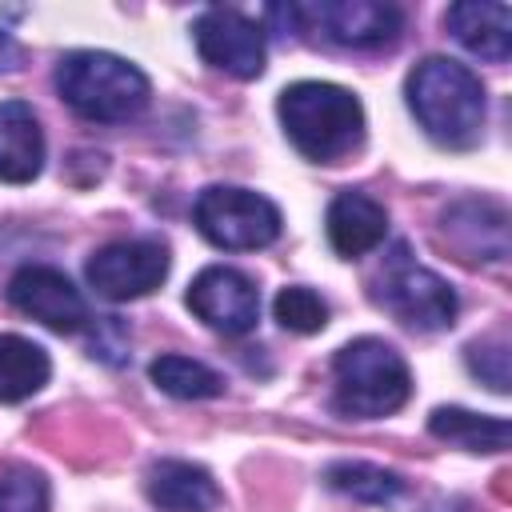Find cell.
<instances>
[{
	"instance_id": "1",
	"label": "cell",
	"mask_w": 512,
	"mask_h": 512,
	"mask_svg": "<svg viewBox=\"0 0 512 512\" xmlns=\"http://www.w3.org/2000/svg\"><path fill=\"white\" fill-rule=\"evenodd\" d=\"M408 108L444 148H472L484 132V84L448 56H428L408 72Z\"/></svg>"
},
{
	"instance_id": "2",
	"label": "cell",
	"mask_w": 512,
	"mask_h": 512,
	"mask_svg": "<svg viewBox=\"0 0 512 512\" xmlns=\"http://www.w3.org/2000/svg\"><path fill=\"white\" fill-rule=\"evenodd\" d=\"M280 124L288 140L320 164H336L364 140V108L360 100L324 80H300L280 92Z\"/></svg>"
},
{
	"instance_id": "3",
	"label": "cell",
	"mask_w": 512,
	"mask_h": 512,
	"mask_svg": "<svg viewBox=\"0 0 512 512\" xmlns=\"http://www.w3.org/2000/svg\"><path fill=\"white\" fill-rule=\"evenodd\" d=\"M56 92L64 104L100 124H120L144 112L148 104V76L112 52H68L56 64Z\"/></svg>"
},
{
	"instance_id": "4",
	"label": "cell",
	"mask_w": 512,
	"mask_h": 512,
	"mask_svg": "<svg viewBox=\"0 0 512 512\" xmlns=\"http://www.w3.org/2000/svg\"><path fill=\"white\" fill-rule=\"evenodd\" d=\"M332 372H336V408L356 420L392 416L412 396V376L404 356L376 336H360L344 344L332 360Z\"/></svg>"
},
{
	"instance_id": "5",
	"label": "cell",
	"mask_w": 512,
	"mask_h": 512,
	"mask_svg": "<svg viewBox=\"0 0 512 512\" xmlns=\"http://www.w3.org/2000/svg\"><path fill=\"white\" fill-rule=\"evenodd\" d=\"M192 220L208 244L228 252H256L280 236V208L252 188L232 184L204 188L192 204Z\"/></svg>"
},
{
	"instance_id": "6",
	"label": "cell",
	"mask_w": 512,
	"mask_h": 512,
	"mask_svg": "<svg viewBox=\"0 0 512 512\" xmlns=\"http://www.w3.org/2000/svg\"><path fill=\"white\" fill-rule=\"evenodd\" d=\"M376 304H384L400 324L408 328H420V332H436V328H448L456 320V292L444 276L420 268L404 244L392 248V256L384 260V272L376 280Z\"/></svg>"
},
{
	"instance_id": "7",
	"label": "cell",
	"mask_w": 512,
	"mask_h": 512,
	"mask_svg": "<svg viewBox=\"0 0 512 512\" xmlns=\"http://www.w3.org/2000/svg\"><path fill=\"white\" fill-rule=\"evenodd\" d=\"M268 16L292 28H320L324 40L344 48H384L396 44V36L404 32V12L396 4H376V0L288 4V8H268Z\"/></svg>"
},
{
	"instance_id": "8",
	"label": "cell",
	"mask_w": 512,
	"mask_h": 512,
	"mask_svg": "<svg viewBox=\"0 0 512 512\" xmlns=\"http://www.w3.org/2000/svg\"><path fill=\"white\" fill-rule=\"evenodd\" d=\"M84 272L104 300H136L160 288V280L168 276V248L160 240H116L92 252Z\"/></svg>"
},
{
	"instance_id": "9",
	"label": "cell",
	"mask_w": 512,
	"mask_h": 512,
	"mask_svg": "<svg viewBox=\"0 0 512 512\" xmlns=\"http://www.w3.org/2000/svg\"><path fill=\"white\" fill-rule=\"evenodd\" d=\"M196 48L200 56L236 76V80H252L264 72V28L256 20H248L236 8H208L200 12V20L192 24Z\"/></svg>"
},
{
	"instance_id": "10",
	"label": "cell",
	"mask_w": 512,
	"mask_h": 512,
	"mask_svg": "<svg viewBox=\"0 0 512 512\" xmlns=\"http://www.w3.org/2000/svg\"><path fill=\"white\" fill-rule=\"evenodd\" d=\"M8 300L16 312L40 320L52 332H80L92 316L84 296L72 288V280L48 264H24L12 280H8Z\"/></svg>"
},
{
	"instance_id": "11",
	"label": "cell",
	"mask_w": 512,
	"mask_h": 512,
	"mask_svg": "<svg viewBox=\"0 0 512 512\" xmlns=\"http://www.w3.org/2000/svg\"><path fill=\"white\" fill-rule=\"evenodd\" d=\"M188 308L208 328H216L224 336H244L260 320V292L244 272L212 264L188 284Z\"/></svg>"
},
{
	"instance_id": "12",
	"label": "cell",
	"mask_w": 512,
	"mask_h": 512,
	"mask_svg": "<svg viewBox=\"0 0 512 512\" xmlns=\"http://www.w3.org/2000/svg\"><path fill=\"white\" fill-rule=\"evenodd\" d=\"M440 244L464 264H496L508 256V212L496 200H456L440 216Z\"/></svg>"
},
{
	"instance_id": "13",
	"label": "cell",
	"mask_w": 512,
	"mask_h": 512,
	"mask_svg": "<svg viewBox=\"0 0 512 512\" xmlns=\"http://www.w3.org/2000/svg\"><path fill=\"white\" fill-rule=\"evenodd\" d=\"M44 168V128L24 100H0V180L28 184Z\"/></svg>"
},
{
	"instance_id": "14",
	"label": "cell",
	"mask_w": 512,
	"mask_h": 512,
	"mask_svg": "<svg viewBox=\"0 0 512 512\" xmlns=\"http://www.w3.org/2000/svg\"><path fill=\"white\" fill-rule=\"evenodd\" d=\"M148 500L160 512H216L220 508V488L200 464L156 460L148 468Z\"/></svg>"
},
{
	"instance_id": "15",
	"label": "cell",
	"mask_w": 512,
	"mask_h": 512,
	"mask_svg": "<svg viewBox=\"0 0 512 512\" xmlns=\"http://www.w3.org/2000/svg\"><path fill=\"white\" fill-rule=\"evenodd\" d=\"M444 24L480 60L504 64L508 52H512V12H508V4H476V0H464V4H452L444 12Z\"/></svg>"
},
{
	"instance_id": "16",
	"label": "cell",
	"mask_w": 512,
	"mask_h": 512,
	"mask_svg": "<svg viewBox=\"0 0 512 512\" xmlns=\"http://www.w3.org/2000/svg\"><path fill=\"white\" fill-rule=\"evenodd\" d=\"M384 232H388V212L372 196L348 188L328 204V244L340 256L356 260V256L372 252L384 240Z\"/></svg>"
},
{
	"instance_id": "17",
	"label": "cell",
	"mask_w": 512,
	"mask_h": 512,
	"mask_svg": "<svg viewBox=\"0 0 512 512\" xmlns=\"http://www.w3.org/2000/svg\"><path fill=\"white\" fill-rule=\"evenodd\" d=\"M48 372L52 364L40 344L12 336V332L0 336V404H16L40 392L48 384Z\"/></svg>"
},
{
	"instance_id": "18",
	"label": "cell",
	"mask_w": 512,
	"mask_h": 512,
	"mask_svg": "<svg viewBox=\"0 0 512 512\" xmlns=\"http://www.w3.org/2000/svg\"><path fill=\"white\" fill-rule=\"evenodd\" d=\"M428 428H432V436L460 444L468 452H504L508 448V420H500V416H476L468 408H436Z\"/></svg>"
},
{
	"instance_id": "19",
	"label": "cell",
	"mask_w": 512,
	"mask_h": 512,
	"mask_svg": "<svg viewBox=\"0 0 512 512\" xmlns=\"http://www.w3.org/2000/svg\"><path fill=\"white\" fill-rule=\"evenodd\" d=\"M148 376L160 392H168L176 400H208V396L224 392V376L188 356H160V360H152Z\"/></svg>"
},
{
	"instance_id": "20",
	"label": "cell",
	"mask_w": 512,
	"mask_h": 512,
	"mask_svg": "<svg viewBox=\"0 0 512 512\" xmlns=\"http://www.w3.org/2000/svg\"><path fill=\"white\" fill-rule=\"evenodd\" d=\"M328 484L352 500H364V504H392L400 492H404V480L388 468H376V464H332L328 468Z\"/></svg>"
},
{
	"instance_id": "21",
	"label": "cell",
	"mask_w": 512,
	"mask_h": 512,
	"mask_svg": "<svg viewBox=\"0 0 512 512\" xmlns=\"http://www.w3.org/2000/svg\"><path fill=\"white\" fill-rule=\"evenodd\" d=\"M0 512H48V480L28 464H0Z\"/></svg>"
},
{
	"instance_id": "22",
	"label": "cell",
	"mask_w": 512,
	"mask_h": 512,
	"mask_svg": "<svg viewBox=\"0 0 512 512\" xmlns=\"http://www.w3.org/2000/svg\"><path fill=\"white\" fill-rule=\"evenodd\" d=\"M272 312H276L280 328H288V332H300V336H308V332H320V328L328 324V304H324V300H320L312 288H304V284L280 288V292H276V304H272Z\"/></svg>"
},
{
	"instance_id": "23",
	"label": "cell",
	"mask_w": 512,
	"mask_h": 512,
	"mask_svg": "<svg viewBox=\"0 0 512 512\" xmlns=\"http://www.w3.org/2000/svg\"><path fill=\"white\" fill-rule=\"evenodd\" d=\"M468 368L492 392H508V344L504 340H476V344H468Z\"/></svg>"
},
{
	"instance_id": "24",
	"label": "cell",
	"mask_w": 512,
	"mask_h": 512,
	"mask_svg": "<svg viewBox=\"0 0 512 512\" xmlns=\"http://www.w3.org/2000/svg\"><path fill=\"white\" fill-rule=\"evenodd\" d=\"M128 336H124V324L116 316H104L100 320V332L92 336V356H100L104 364H124L128 356Z\"/></svg>"
},
{
	"instance_id": "25",
	"label": "cell",
	"mask_w": 512,
	"mask_h": 512,
	"mask_svg": "<svg viewBox=\"0 0 512 512\" xmlns=\"http://www.w3.org/2000/svg\"><path fill=\"white\" fill-rule=\"evenodd\" d=\"M12 68H20V44L8 32H0V72H12Z\"/></svg>"
},
{
	"instance_id": "26",
	"label": "cell",
	"mask_w": 512,
	"mask_h": 512,
	"mask_svg": "<svg viewBox=\"0 0 512 512\" xmlns=\"http://www.w3.org/2000/svg\"><path fill=\"white\" fill-rule=\"evenodd\" d=\"M432 512H476L468 500H448V504H436Z\"/></svg>"
}]
</instances>
